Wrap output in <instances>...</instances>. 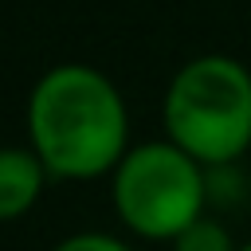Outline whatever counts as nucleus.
Returning a JSON list of instances; mask_svg holds the SVG:
<instances>
[{"instance_id":"f257e3e1","label":"nucleus","mask_w":251,"mask_h":251,"mask_svg":"<svg viewBox=\"0 0 251 251\" xmlns=\"http://www.w3.org/2000/svg\"><path fill=\"white\" fill-rule=\"evenodd\" d=\"M27 145L51 180H94L122 165L129 110L110 75L86 63H55L27 94Z\"/></svg>"},{"instance_id":"f03ea898","label":"nucleus","mask_w":251,"mask_h":251,"mask_svg":"<svg viewBox=\"0 0 251 251\" xmlns=\"http://www.w3.org/2000/svg\"><path fill=\"white\" fill-rule=\"evenodd\" d=\"M165 137L208 173L251 149V71L220 51L188 59L165 86Z\"/></svg>"},{"instance_id":"7ed1b4c3","label":"nucleus","mask_w":251,"mask_h":251,"mask_svg":"<svg viewBox=\"0 0 251 251\" xmlns=\"http://www.w3.org/2000/svg\"><path fill=\"white\" fill-rule=\"evenodd\" d=\"M208 169L169 137L133 145L110 173L114 216L141 239H176L208 212Z\"/></svg>"},{"instance_id":"20e7f679","label":"nucleus","mask_w":251,"mask_h":251,"mask_svg":"<svg viewBox=\"0 0 251 251\" xmlns=\"http://www.w3.org/2000/svg\"><path fill=\"white\" fill-rule=\"evenodd\" d=\"M47 180L51 173L31 153V145H0V224L27 216L39 204Z\"/></svg>"},{"instance_id":"39448f33","label":"nucleus","mask_w":251,"mask_h":251,"mask_svg":"<svg viewBox=\"0 0 251 251\" xmlns=\"http://www.w3.org/2000/svg\"><path fill=\"white\" fill-rule=\"evenodd\" d=\"M173 251H239V243L231 239V231L216 216H204L173 239Z\"/></svg>"},{"instance_id":"423d86ee","label":"nucleus","mask_w":251,"mask_h":251,"mask_svg":"<svg viewBox=\"0 0 251 251\" xmlns=\"http://www.w3.org/2000/svg\"><path fill=\"white\" fill-rule=\"evenodd\" d=\"M51 251H133L122 235H110V231H75L67 239H59Z\"/></svg>"},{"instance_id":"0eeeda50","label":"nucleus","mask_w":251,"mask_h":251,"mask_svg":"<svg viewBox=\"0 0 251 251\" xmlns=\"http://www.w3.org/2000/svg\"><path fill=\"white\" fill-rule=\"evenodd\" d=\"M239 251H251V239H247V243H239Z\"/></svg>"}]
</instances>
